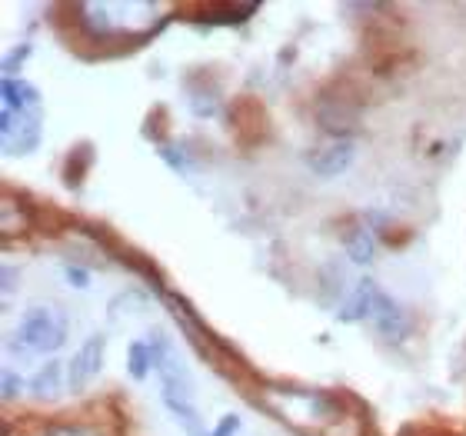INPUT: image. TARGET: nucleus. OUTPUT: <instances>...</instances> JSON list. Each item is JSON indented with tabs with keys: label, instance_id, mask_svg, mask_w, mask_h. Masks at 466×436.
I'll return each mask as SVG.
<instances>
[{
	"label": "nucleus",
	"instance_id": "nucleus-6",
	"mask_svg": "<svg viewBox=\"0 0 466 436\" xmlns=\"http://www.w3.org/2000/svg\"><path fill=\"white\" fill-rule=\"evenodd\" d=\"M357 157V144L353 140H330L320 150L310 154V170L317 177H340Z\"/></svg>",
	"mask_w": 466,
	"mask_h": 436
},
{
	"label": "nucleus",
	"instance_id": "nucleus-1",
	"mask_svg": "<svg viewBox=\"0 0 466 436\" xmlns=\"http://www.w3.org/2000/svg\"><path fill=\"white\" fill-rule=\"evenodd\" d=\"M17 340L27 353H54L67 343V320L54 307H27L17 323Z\"/></svg>",
	"mask_w": 466,
	"mask_h": 436
},
{
	"label": "nucleus",
	"instance_id": "nucleus-2",
	"mask_svg": "<svg viewBox=\"0 0 466 436\" xmlns=\"http://www.w3.org/2000/svg\"><path fill=\"white\" fill-rule=\"evenodd\" d=\"M317 120L337 140H350L347 134H353V127L360 120V104L353 97H347V94H340V87H333L317 104Z\"/></svg>",
	"mask_w": 466,
	"mask_h": 436
},
{
	"label": "nucleus",
	"instance_id": "nucleus-18",
	"mask_svg": "<svg viewBox=\"0 0 466 436\" xmlns=\"http://www.w3.org/2000/svg\"><path fill=\"white\" fill-rule=\"evenodd\" d=\"M160 157H164V160H167L170 167H174V170L187 174V160H184V154H180L177 147H160Z\"/></svg>",
	"mask_w": 466,
	"mask_h": 436
},
{
	"label": "nucleus",
	"instance_id": "nucleus-14",
	"mask_svg": "<svg viewBox=\"0 0 466 436\" xmlns=\"http://www.w3.org/2000/svg\"><path fill=\"white\" fill-rule=\"evenodd\" d=\"M27 57H30V44H20V47H14L4 57V80H10L14 74H17V67H24L27 64Z\"/></svg>",
	"mask_w": 466,
	"mask_h": 436
},
{
	"label": "nucleus",
	"instance_id": "nucleus-20",
	"mask_svg": "<svg viewBox=\"0 0 466 436\" xmlns=\"http://www.w3.org/2000/svg\"><path fill=\"white\" fill-rule=\"evenodd\" d=\"M54 436H84V433H74V430H60V433H54Z\"/></svg>",
	"mask_w": 466,
	"mask_h": 436
},
{
	"label": "nucleus",
	"instance_id": "nucleus-19",
	"mask_svg": "<svg viewBox=\"0 0 466 436\" xmlns=\"http://www.w3.org/2000/svg\"><path fill=\"white\" fill-rule=\"evenodd\" d=\"M4 293H14V270H10V267H4Z\"/></svg>",
	"mask_w": 466,
	"mask_h": 436
},
{
	"label": "nucleus",
	"instance_id": "nucleus-9",
	"mask_svg": "<svg viewBox=\"0 0 466 436\" xmlns=\"http://www.w3.org/2000/svg\"><path fill=\"white\" fill-rule=\"evenodd\" d=\"M260 10V4H217L200 14V27H233Z\"/></svg>",
	"mask_w": 466,
	"mask_h": 436
},
{
	"label": "nucleus",
	"instance_id": "nucleus-4",
	"mask_svg": "<svg viewBox=\"0 0 466 436\" xmlns=\"http://www.w3.org/2000/svg\"><path fill=\"white\" fill-rule=\"evenodd\" d=\"M0 134H4V154L24 157L40 140V114H0Z\"/></svg>",
	"mask_w": 466,
	"mask_h": 436
},
{
	"label": "nucleus",
	"instance_id": "nucleus-12",
	"mask_svg": "<svg viewBox=\"0 0 466 436\" xmlns=\"http://www.w3.org/2000/svg\"><path fill=\"white\" fill-rule=\"evenodd\" d=\"M60 390H64V367L50 360L47 367H40L30 380V393L37 400H54L60 397Z\"/></svg>",
	"mask_w": 466,
	"mask_h": 436
},
{
	"label": "nucleus",
	"instance_id": "nucleus-7",
	"mask_svg": "<svg viewBox=\"0 0 466 436\" xmlns=\"http://www.w3.org/2000/svg\"><path fill=\"white\" fill-rule=\"evenodd\" d=\"M377 280H370V277H363V280L353 287V293H350L347 300L340 303V310H337V320L340 323H360V320H370L373 317V297H377Z\"/></svg>",
	"mask_w": 466,
	"mask_h": 436
},
{
	"label": "nucleus",
	"instance_id": "nucleus-10",
	"mask_svg": "<svg viewBox=\"0 0 466 436\" xmlns=\"http://www.w3.org/2000/svg\"><path fill=\"white\" fill-rule=\"evenodd\" d=\"M343 247H347V257L357 267H367V263H373V253H377V237H373V230H370L367 223H360V227L347 230Z\"/></svg>",
	"mask_w": 466,
	"mask_h": 436
},
{
	"label": "nucleus",
	"instance_id": "nucleus-5",
	"mask_svg": "<svg viewBox=\"0 0 466 436\" xmlns=\"http://www.w3.org/2000/svg\"><path fill=\"white\" fill-rule=\"evenodd\" d=\"M370 323L377 327L380 337L393 340V343L410 333V320L407 313H403V307L387 290H380V287H377V297H373V317H370Z\"/></svg>",
	"mask_w": 466,
	"mask_h": 436
},
{
	"label": "nucleus",
	"instance_id": "nucleus-11",
	"mask_svg": "<svg viewBox=\"0 0 466 436\" xmlns=\"http://www.w3.org/2000/svg\"><path fill=\"white\" fill-rule=\"evenodd\" d=\"M164 407L174 413V420L184 427L187 436H210L204 427V420H200V410L194 407L190 397H164Z\"/></svg>",
	"mask_w": 466,
	"mask_h": 436
},
{
	"label": "nucleus",
	"instance_id": "nucleus-15",
	"mask_svg": "<svg viewBox=\"0 0 466 436\" xmlns=\"http://www.w3.org/2000/svg\"><path fill=\"white\" fill-rule=\"evenodd\" d=\"M64 277H67V283L70 287H77V290H87L90 287V273L80 267V263H67L64 267Z\"/></svg>",
	"mask_w": 466,
	"mask_h": 436
},
{
	"label": "nucleus",
	"instance_id": "nucleus-16",
	"mask_svg": "<svg viewBox=\"0 0 466 436\" xmlns=\"http://www.w3.org/2000/svg\"><path fill=\"white\" fill-rule=\"evenodd\" d=\"M20 390H24V380L14 373V370H4V400H17Z\"/></svg>",
	"mask_w": 466,
	"mask_h": 436
},
{
	"label": "nucleus",
	"instance_id": "nucleus-17",
	"mask_svg": "<svg viewBox=\"0 0 466 436\" xmlns=\"http://www.w3.org/2000/svg\"><path fill=\"white\" fill-rule=\"evenodd\" d=\"M240 427H243L240 417H237V413H227V417L214 427V436H237L240 433Z\"/></svg>",
	"mask_w": 466,
	"mask_h": 436
},
{
	"label": "nucleus",
	"instance_id": "nucleus-13",
	"mask_svg": "<svg viewBox=\"0 0 466 436\" xmlns=\"http://www.w3.org/2000/svg\"><path fill=\"white\" fill-rule=\"evenodd\" d=\"M154 367V357H150V343L147 340H134L130 347H127V370H130V377L134 380H147Z\"/></svg>",
	"mask_w": 466,
	"mask_h": 436
},
{
	"label": "nucleus",
	"instance_id": "nucleus-3",
	"mask_svg": "<svg viewBox=\"0 0 466 436\" xmlns=\"http://www.w3.org/2000/svg\"><path fill=\"white\" fill-rule=\"evenodd\" d=\"M104 357H107V337L104 333H94L77 347V353L70 357L67 363V387L70 393H80V390L90 387V380L104 370Z\"/></svg>",
	"mask_w": 466,
	"mask_h": 436
},
{
	"label": "nucleus",
	"instance_id": "nucleus-8",
	"mask_svg": "<svg viewBox=\"0 0 466 436\" xmlns=\"http://www.w3.org/2000/svg\"><path fill=\"white\" fill-rule=\"evenodd\" d=\"M0 94H4V110L10 114H40V94L24 77L4 80Z\"/></svg>",
	"mask_w": 466,
	"mask_h": 436
}]
</instances>
